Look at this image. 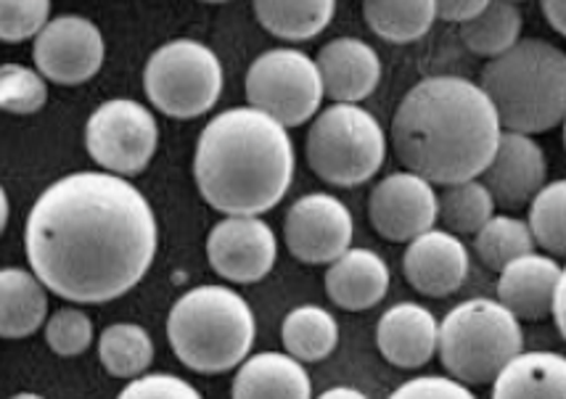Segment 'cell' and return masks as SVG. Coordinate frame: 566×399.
<instances>
[{
	"label": "cell",
	"instance_id": "cell-1",
	"mask_svg": "<svg viewBox=\"0 0 566 399\" xmlns=\"http://www.w3.org/2000/svg\"><path fill=\"white\" fill-rule=\"evenodd\" d=\"M43 286L74 304H106L136 288L159 246L157 214L130 180L72 172L38 196L24 233Z\"/></svg>",
	"mask_w": 566,
	"mask_h": 399
},
{
	"label": "cell",
	"instance_id": "cell-2",
	"mask_svg": "<svg viewBox=\"0 0 566 399\" xmlns=\"http://www.w3.org/2000/svg\"><path fill=\"white\" fill-rule=\"evenodd\" d=\"M503 125L482 85L455 74L416 83L392 117V146L408 172L431 186L482 178L493 161Z\"/></svg>",
	"mask_w": 566,
	"mask_h": 399
},
{
	"label": "cell",
	"instance_id": "cell-3",
	"mask_svg": "<svg viewBox=\"0 0 566 399\" xmlns=\"http://www.w3.org/2000/svg\"><path fill=\"white\" fill-rule=\"evenodd\" d=\"M193 178L207 204L226 218H260L292 186V138L281 122L252 106L214 114L199 135Z\"/></svg>",
	"mask_w": 566,
	"mask_h": 399
},
{
	"label": "cell",
	"instance_id": "cell-4",
	"mask_svg": "<svg viewBox=\"0 0 566 399\" xmlns=\"http://www.w3.org/2000/svg\"><path fill=\"white\" fill-rule=\"evenodd\" d=\"M505 133L537 135L566 119V51L541 38L518 40L488 61L480 80Z\"/></svg>",
	"mask_w": 566,
	"mask_h": 399
},
{
	"label": "cell",
	"instance_id": "cell-5",
	"mask_svg": "<svg viewBox=\"0 0 566 399\" xmlns=\"http://www.w3.org/2000/svg\"><path fill=\"white\" fill-rule=\"evenodd\" d=\"M254 334L258 323L244 296L214 283L186 291L167 315V342L175 357L201 376L241 368Z\"/></svg>",
	"mask_w": 566,
	"mask_h": 399
},
{
	"label": "cell",
	"instance_id": "cell-6",
	"mask_svg": "<svg viewBox=\"0 0 566 399\" xmlns=\"http://www.w3.org/2000/svg\"><path fill=\"white\" fill-rule=\"evenodd\" d=\"M522 347L518 317L495 300L455 304L440 323V360L467 387L495 381L522 355Z\"/></svg>",
	"mask_w": 566,
	"mask_h": 399
},
{
	"label": "cell",
	"instance_id": "cell-7",
	"mask_svg": "<svg viewBox=\"0 0 566 399\" xmlns=\"http://www.w3.org/2000/svg\"><path fill=\"white\" fill-rule=\"evenodd\" d=\"M310 170L328 186L355 188L374 178L387 157V135L374 114L357 104H334L310 125Z\"/></svg>",
	"mask_w": 566,
	"mask_h": 399
},
{
	"label": "cell",
	"instance_id": "cell-8",
	"mask_svg": "<svg viewBox=\"0 0 566 399\" xmlns=\"http://www.w3.org/2000/svg\"><path fill=\"white\" fill-rule=\"evenodd\" d=\"M144 91L172 119L201 117L222 93V64L210 45L178 38L159 45L146 61Z\"/></svg>",
	"mask_w": 566,
	"mask_h": 399
},
{
	"label": "cell",
	"instance_id": "cell-9",
	"mask_svg": "<svg viewBox=\"0 0 566 399\" xmlns=\"http://www.w3.org/2000/svg\"><path fill=\"white\" fill-rule=\"evenodd\" d=\"M247 101L283 127H300L318 117L326 96L318 61L296 49L260 53L247 72Z\"/></svg>",
	"mask_w": 566,
	"mask_h": 399
},
{
	"label": "cell",
	"instance_id": "cell-10",
	"mask_svg": "<svg viewBox=\"0 0 566 399\" xmlns=\"http://www.w3.org/2000/svg\"><path fill=\"white\" fill-rule=\"evenodd\" d=\"M159 146V125L133 98L104 101L85 125V148L104 172L130 178L151 165Z\"/></svg>",
	"mask_w": 566,
	"mask_h": 399
},
{
	"label": "cell",
	"instance_id": "cell-11",
	"mask_svg": "<svg viewBox=\"0 0 566 399\" xmlns=\"http://www.w3.org/2000/svg\"><path fill=\"white\" fill-rule=\"evenodd\" d=\"M353 235V212L332 193L302 196L283 218V241L305 265H334L349 252Z\"/></svg>",
	"mask_w": 566,
	"mask_h": 399
},
{
	"label": "cell",
	"instance_id": "cell-12",
	"mask_svg": "<svg viewBox=\"0 0 566 399\" xmlns=\"http://www.w3.org/2000/svg\"><path fill=\"white\" fill-rule=\"evenodd\" d=\"M368 220L381 239L410 243L434 230L440 220V196L416 172H392L368 196Z\"/></svg>",
	"mask_w": 566,
	"mask_h": 399
},
{
	"label": "cell",
	"instance_id": "cell-13",
	"mask_svg": "<svg viewBox=\"0 0 566 399\" xmlns=\"http://www.w3.org/2000/svg\"><path fill=\"white\" fill-rule=\"evenodd\" d=\"M38 72L56 85H83L96 77L104 64V35L91 19L66 17L51 19V24L32 45Z\"/></svg>",
	"mask_w": 566,
	"mask_h": 399
},
{
	"label": "cell",
	"instance_id": "cell-14",
	"mask_svg": "<svg viewBox=\"0 0 566 399\" xmlns=\"http://www.w3.org/2000/svg\"><path fill=\"white\" fill-rule=\"evenodd\" d=\"M207 260L220 279L258 283L279 260V241L265 220L226 218L207 235Z\"/></svg>",
	"mask_w": 566,
	"mask_h": 399
},
{
	"label": "cell",
	"instance_id": "cell-15",
	"mask_svg": "<svg viewBox=\"0 0 566 399\" xmlns=\"http://www.w3.org/2000/svg\"><path fill=\"white\" fill-rule=\"evenodd\" d=\"M548 161L545 151L532 135L505 133L490 167L482 175V182L493 193L495 204L503 209L527 207L548 182Z\"/></svg>",
	"mask_w": 566,
	"mask_h": 399
},
{
	"label": "cell",
	"instance_id": "cell-16",
	"mask_svg": "<svg viewBox=\"0 0 566 399\" xmlns=\"http://www.w3.org/2000/svg\"><path fill=\"white\" fill-rule=\"evenodd\" d=\"M402 275L419 294L442 300L455 294L469 275V249L448 230H429L408 243Z\"/></svg>",
	"mask_w": 566,
	"mask_h": 399
},
{
	"label": "cell",
	"instance_id": "cell-17",
	"mask_svg": "<svg viewBox=\"0 0 566 399\" xmlns=\"http://www.w3.org/2000/svg\"><path fill=\"white\" fill-rule=\"evenodd\" d=\"M376 344H379L384 360L392 363L395 368H423L440 351V323L423 304H392L379 317Z\"/></svg>",
	"mask_w": 566,
	"mask_h": 399
},
{
	"label": "cell",
	"instance_id": "cell-18",
	"mask_svg": "<svg viewBox=\"0 0 566 399\" xmlns=\"http://www.w3.org/2000/svg\"><path fill=\"white\" fill-rule=\"evenodd\" d=\"M318 70L326 96L334 104H357L376 91L381 80L379 53L360 38H336L318 53Z\"/></svg>",
	"mask_w": 566,
	"mask_h": 399
},
{
	"label": "cell",
	"instance_id": "cell-19",
	"mask_svg": "<svg viewBox=\"0 0 566 399\" xmlns=\"http://www.w3.org/2000/svg\"><path fill=\"white\" fill-rule=\"evenodd\" d=\"M562 270L554 256L527 254L511 262L497 279V302L509 307L518 321H543L554 315L556 288Z\"/></svg>",
	"mask_w": 566,
	"mask_h": 399
},
{
	"label": "cell",
	"instance_id": "cell-20",
	"mask_svg": "<svg viewBox=\"0 0 566 399\" xmlns=\"http://www.w3.org/2000/svg\"><path fill=\"white\" fill-rule=\"evenodd\" d=\"M387 262L374 249H349L345 256L326 270V294L336 307L347 313H363L376 307L389 291Z\"/></svg>",
	"mask_w": 566,
	"mask_h": 399
},
{
	"label": "cell",
	"instance_id": "cell-21",
	"mask_svg": "<svg viewBox=\"0 0 566 399\" xmlns=\"http://www.w3.org/2000/svg\"><path fill=\"white\" fill-rule=\"evenodd\" d=\"M231 399H313V384L292 355L260 351L235 370Z\"/></svg>",
	"mask_w": 566,
	"mask_h": 399
},
{
	"label": "cell",
	"instance_id": "cell-22",
	"mask_svg": "<svg viewBox=\"0 0 566 399\" xmlns=\"http://www.w3.org/2000/svg\"><path fill=\"white\" fill-rule=\"evenodd\" d=\"M493 399H566V357L522 351L493 381Z\"/></svg>",
	"mask_w": 566,
	"mask_h": 399
},
{
	"label": "cell",
	"instance_id": "cell-23",
	"mask_svg": "<svg viewBox=\"0 0 566 399\" xmlns=\"http://www.w3.org/2000/svg\"><path fill=\"white\" fill-rule=\"evenodd\" d=\"M49 294L35 273L6 267L0 273V334L3 339H24L45 326Z\"/></svg>",
	"mask_w": 566,
	"mask_h": 399
},
{
	"label": "cell",
	"instance_id": "cell-24",
	"mask_svg": "<svg viewBox=\"0 0 566 399\" xmlns=\"http://www.w3.org/2000/svg\"><path fill=\"white\" fill-rule=\"evenodd\" d=\"M281 339L294 360L321 363L339 344V323L318 304H302L283 317Z\"/></svg>",
	"mask_w": 566,
	"mask_h": 399
},
{
	"label": "cell",
	"instance_id": "cell-25",
	"mask_svg": "<svg viewBox=\"0 0 566 399\" xmlns=\"http://www.w3.org/2000/svg\"><path fill=\"white\" fill-rule=\"evenodd\" d=\"M334 0H258L254 17L268 32L283 40H313L332 24Z\"/></svg>",
	"mask_w": 566,
	"mask_h": 399
},
{
	"label": "cell",
	"instance_id": "cell-26",
	"mask_svg": "<svg viewBox=\"0 0 566 399\" xmlns=\"http://www.w3.org/2000/svg\"><path fill=\"white\" fill-rule=\"evenodd\" d=\"M363 17L370 32L387 43H413L434 24L437 0H366Z\"/></svg>",
	"mask_w": 566,
	"mask_h": 399
},
{
	"label": "cell",
	"instance_id": "cell-27",
	"mask_svg": "<svg viewBox=\"0 0 566 399\" xmlns=\"http://www.w3.org/2000/svg\"><path fill=\"white\" fill-rule=\"evenodd\" d=\"M98 357L109 376L136 381L151 368L154 342L138 323H114L101 334Z\"/></svg>",
	"mask_w": 566,
	"mask_h": 399
},
{
	"label": "cell",
	"instance_id": "cell-28",
	"mask_svg": "<svg viewBox=\"0 0 566 399\" xmlns=\"http://www.w3.org/2000/svg\"><path fill=\"white\" fill-rule=\"evenodd\" d=\"M518 35H522V11L511 0H493L474 22L461 27L463 45L474 56L490 61L514 49L522 40Z\"/></svg>",
	"mask_w": 566,
	"mask_h": 399
},
{
	"label": "cell",
	"instance_id": "cell-29",
	"mask_svg": "<svg viewBox=\"0 0 566 399\" xmlns=\"http://www.w3.org/2000/svg\"><path fill=\"white\" fill-rule=\"evenodd\" d=\"M535 243L530 222L511 218V214H495L474 235V252L484 267L503 273L511 262L535 254Z\"/></svg>",
	"mask_w": 566,
	"mask_h": 399
},
{
	"label": "cell",
	"instance_id": "cell-30",
	"mask_svg": "<svg viewBox=\"0 0 566 399\" xmlns=\"http://www.w3.org/2000/svg\"><path fill=\"white\" fill-rule=\"evenodd\" d=\"M495 218V199L482 180L455 182L440 193V220L453 235H476Z\"/></svg>",
	"mask_w": 566,
	"mask_h": 399
},
{
	"label": "cell",
	"instance_id": "cell-31",
	"mask_svg": "<svg viewBox=\"0 0 566 399\" xmlns=\"http://www.w3.org/2000/svg\"><path fill=\"white\" fill-rule=\"evenodd\" d=\"M530 228L548 254L566 256V178L548 182L530 204Z\"/></svg>",
	"mask_w": 566,
	"mask_h": 399
},
{
	"label": "cell",
	"instance_id": "cell-32",
	"mask_svg": "<svg viewBox=\"0 0 566 399\" xmlns=\"http://www.w3.org/2000/svg\"><path fill=\"white\" fill-rule=\"evenodd\" d=\"M49 101L45 77L24 64H3L0 70V106L11 114H35Z\"/></svg>",
	"mask_w": 566,
	"mask_h": 399
},
{
	"label": "cell",
	"instance_id": "cell-33",
	"mask_svg": "<svg viewBox=\"0 0 566 399\" xmlns=\"http://www.w3.org/2000/svg\"><path fill=\"white\" fill-rule=\"evenodd\" d=\"M45 342L62 357H77L93 344V321L80 307H62L45 323Z\"/></svg>",
	"mask_w": 566,
	"mask_h": 399
},
{
	"label": "cell",
	"instance_id": "cell-34",
	"mask_svg": "<svg viewBox=\"0 0 566 399\" xmlns=\"http://www.w3.org/2000/svg\"><path fill=\"white\" fill-rule=\"evenodd\" d=\"M49 0H3L0 3V38L3 43H22L38 38L49 27Z\"/></svg>",
	"mask_w": 566,
	"mask_h": 399
},
{
	"label": "cell",
	"instance_id": "cell-35",
	"mask_svg": "<svg viewBox=\"0 0 566 399\" xmlns=\"http://www.w3.org/2000/svg\"><path fill=\"white\" fill-rule=\"evenodd\" d=\"M117 399H205L186 378L170 374H146L130 381Z\"/></svg>",
	"mask_w": 566,
	"mask_h": 399
},
{
	"label": "cell",
	"instance_id": "cell-36",
	"mask_svg": "<svg viewBox=\"0 0 566 399\" xmlns=\"http://www.w3.org/2000/svg\"><path fill=\"white\" fill-rule=\"evenodd\" d=\"M389 399H476L467 384L448 376H419L400 384Z\"/></svg>",
	"mask_w": 566,
	"mask_h": 399
},
{
	"label": "cell",
	"instance_id": "cell-37",
	"mask_svg": "<svg viewBox=\"0 0 566 399\" xmlns=\"http://www.w3.org/2000/svg\"><path fill=\"white\" fill-rule=\"evenodd\" d=\"M488 9V0H437V19L455 24L474 22Z\"/></svg>",
	"mask_w": 566,
	"mask_h": 399
},
{
	"label": "cell",
	"instance_id": "cell-38",
	"mask_svg": "<svg viewBox=\"0 0 566 399\" xmlns=\"http://www.w3.org/2000/svg\"><path fill=\"white\" fill-rule=\"evenodd\" d=\"M543 17L554 27L558 35L566 38V0H543Z\"/></svg>",
	"mask_w": 566,
	"mask_h": 399
},
{
	"label": "cell",
	"instance_id": "cell-39",
	"mask_svg": "<svg viewBox=\"0 0 566 399\" xmlns=\"http://www.w3.org/2000/svg\"><path fill=\"white\" fill-rule=\"evenodd\" d=\"M554 321H556L558 334H562V336H564V342H566V267L562 270V281H558V288H556Z\"/></svg>",
	"mask_w": 566,
	"mask_h": 399
},
{
	"label": "cell",
	"instance_id": "cell-40",
	"mask_svg": "<svg viewBox=\"0 0 566 399\" xmlns=\"http://www.w3.org/2000/svg\"><path fill=\"white\" fill-rule=\"evenodd\" d=\"M318 399H368V397L355 387H332L323 391Z\"/></svg>",
	"mask_w": 566,
	"mask_h": 399
},
{
	"label": "cell",
	"instance_id": "cell-41",
	"mask_svg": "<svg viewBox=\"0 0 566 399\" xmlns=\"http://www.w3.org/2000/svg\"><path fill=\"white\" fill-rule=\"evenodd\" d=\"M9 222V193L0 191V228H6Z\"/></svg>",
	"mask_w": 566,
	"mask_h": 399
},
{
	"label": "cell",
	"instance_id": "cell-42",
	"mask_svg": "<svg viewBox=\"0 0 566 399\" xmlns=\"http://www.w3.org/2000/svg\"><path fill=\"white\" fill-rule=\"evenodd\" d=\"M11 399H45V397L35 395V391H22V395H13Z\"/></svg>",
	"mask_w": 566,
	"mask_h": 399
},
{
	"label": "cell",
	"instance_id": "cell-43",
	"mask_svg": "<svg viewBox=\"0 0 566 399\" xmlns=\"http://www.w3.org/2000/svg\"><path fill=\"white\" fill-rule=\"evenodd\" d=\"M564 146H566V119H564Z\"/></svg>",
	"mask_w": 566,
	"mask_h": 399
}]
</instances>
